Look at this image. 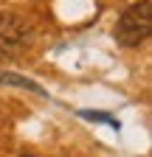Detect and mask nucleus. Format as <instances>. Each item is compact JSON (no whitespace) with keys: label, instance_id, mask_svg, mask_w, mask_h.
Here are the masks:
<instances>
[{"label":"nucleus","instance_id":"nucleus-1","mask_svg":"<svg viewBox=\"0 0 152 157\" xmlns=\"http://www.w3.org/2000/svg\"><path fill=\"white\" fill-rule=\"evenodd\" d=\"M152 34V0L132 3L116 23V42L121 48H138Z\"/></svg>","mask_w":152,"mask_h":157},{"label":"nucleus","instance_id":"nucleus-2","mask_svg":"<svg viewBox=\"0 0 152 157\" xmlns=\"http://www.w3.org/2000/svg\"><path fill=\"white\" fill-rule=\"evenodd\" d=\"M34 42V28L28 20L11 11H0V59H14Z\"/></svg>","mask_w":152,"mask_h":157},{"label":"nucleus","instance_id":"nucleus-3","mask_svg":"<svg viewBox=\"0 0 152 157\" xmlns=\"http://www.w3.org/2000/svg\"><path fill=\"white\" fill-rule=\"evenodd\" d=\"M0 84H9V87H23V90H31V93H37V95L48 98V90H45L42 84H37L34 78H28V76L11 73V70H0Z\"/></svg>","mask_w":152,"mask_h":157},{"label":"nucleus","instance_id":"nucleus-4","mask_svg":"<svg viewBox=\"0 0 152 157\" xmlns=\"http://www.w3.org/2000/svg\"><path fill=\"white\" fill-rule=\"evenodd\" d=\"M79 118H85V121H93V124H107V126H113V129H121V124H118V118H113V115H107V112H99V109H79Z\"/></svg>","mask_w":152,"mask_h":157},{"label":"nucleus","instance_id":"nucleus-5","mask_svg":"<svg viewBox=\"0 0 152 157\" xmlns=\"http://www.w3.org/2000/svg\"><path fill=\"white\" fill-rule=\"evenodd\" d=\"M17 157H37V154H17Z\"/></svg>","mask_w":152,"mask_h":157}]
</instances>
